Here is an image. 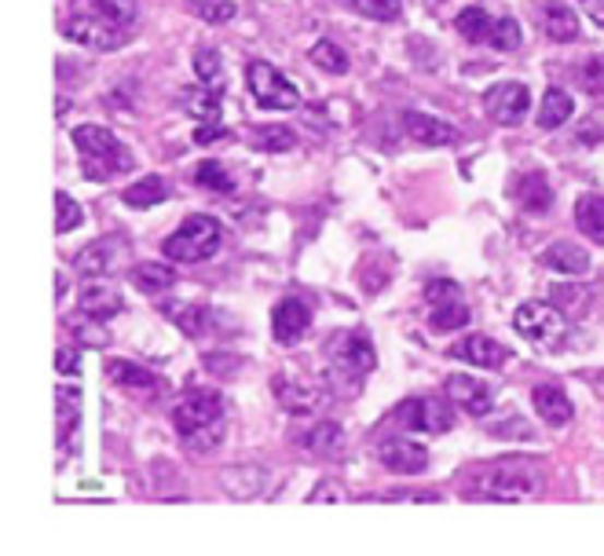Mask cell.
I'll list each match as a JSON object with an SVG mask.
<instances>
[{
  "label": "cell",
  "instance_id": "obj_1",
  "mask_svg": "<svg viewBox=\"0 0 604 556\" xmlns=\"http://www.w3.org/2000/svg\"><path fill=\"white\" fill-rule=\"evenodd\" d=\"M543 490V476L517 461H492L462 472V498L465 501H528Z\"/></svg>",
  "mask_w": 604,
  "mask_h": 556
},
{
  "label": "cell",
  "instance_id": "obj_2",
  "mask_svg": "<svg viewBox=\"0 0 604 556\" xmlns=\"http://www.w3.org/2000/svg\"><path fill=\"white\" fill-rule=\"evenodd\" d=\"M224 400L213 388H191L173 406V428L191 450H213L224 439Z\"/></svg>",
  "mask_w": 604,
  "mask_h": 556
},
{
  "label": "cell",
  "instance_id": "obj_3",
  "mask_svg": "<svg viewBox=\"0 0 604 556\" xmlns=\"http://www.w3.org/2000/svg\"><path fill=\"white\" fill-rule=\"evenodd\" d=\"M70 140H74L78 154H81V173H85V180L107 184L118 173L129 169V151H125L118 143V135L110 129H103V125H78Z\"/></svg>",
  "mask_w": 604,
  "mask_h": 556
},
{
  "label": "cell",
  "instance_id": "obj_4",
  "mask_svg": "<svg viewBox=\"0 0 604 556\" xmlns=\"http://www.w3.org/2000/svg\"><path fill=\"white\" fill-rule=\"evenodd\" d=\"M216 249H221V224L205 213L187 216L162 242V253L169 257L173 264H202V260H210Z\"/></svg>",
  "mask_w": 604,
  "mask_h": 556
},
{
  "label": "cell",
  "instance_id": "obj_5",
  "mask_svg": "<svg viewBox=\"0 0 604 556\" xmlns=\"http://www.w3.org/2000/svg\"><path fill=\"white\" fill-rule=\"evenodd\" d=\"M327 359H330V370L337 377H345L348 385L363 381L374 363H378V355H374V344L367 341V333L359 330H341L333 333L330 344H327Z\"/></svg>",
  "mask_w": 604,
  "mask_h": 556
},
{
  "label": "cell",
  "instance_id": "obj_6",
  "mask_svg": "<svg viewBox=\"0 0 604 556\" xmlns=\"http://www.w3.org/2000/svg\"><path fill=\"white\" fill-rule=\"evenodd\" d=\"M513 327H517L520 338H528V341H535V344H543V348H549V344L565 341L568 319H565V308H557V304L524 300L513 311Z\"/></svg>",
  "mask_w": 604,
  "mask_h": 556
},
{
  "label": "cell",
  "instance_id": "obj_7",
  "mask_svg": "<svg viewBox=\"0 0 604 556\" xmlns=\"http://www.w3.org/2000/svg\"><path fill=\"white\" fill-rule=\"evenodd\" d=\"M246 81H249V92L260 107L268 110H297L300 107V92L294 88V81H286V73L272 67V62H249L246 70Z\"/></svg>",
  "mask_w": 604,
  "mask_h": 556
},
{
  "label": "cell",
  "instance_id": "obj_8",
  "mask_svg": "<svg viewBox=\"0 0 604 556\" xmlns=\"http://www.w3.org/2000/svg\"><path fill=\"white\" fill-rule=\"evenodd\" d=\"M275 400L283 406L286 414H319L322 406L330 403V388L316 381V377H305V374H275Z\"/></svg>",
  "mask_w": 604,
  "mask_h": 556
},
{
  "label": "cell",
  "instance_id": "obj_9",
  "mask_svg": "<svg viewBox=\"0 0 604 556\" xmlns=\"http://www.w3.org/2000/svg\"><path fill=\"white\" fill-rule=\"evenodd\" d=\"M425 300H429V327L433 330L451 333V330L469 327V315L473 311H469L458 282H447V279L429 282V286H425Z\"/></svg>",
  "mask_w": 604,
  "mask_h": 556
},
{
  "label": "cell",
  "instance_id": "obj_10",
  "mask_svg": "<svg viewBox=\"0 0 604 556\" xmlns=\"http://www.w3.org/2000/svg\"><path fill=\"white\" fill-rule=\"evenodd\" d=\"M62 34H67L70 40H78V45L85 48H96V51H114L121 48L125 40H129V29L110 23V19L103 15H92V12H70L67 26H62Z\"/></svg>",
  "mask_w": 604,
  "mask_h": 556
},
{
  "label": "cell",
  "instance_id": "obj_11",
  "mask_svg": "<svg viewBox=\"0 0 604 556\" xmlns=\"http://www.w3.org/2000/svg\"><path fill=\"white\" fill-rule=\"evenodd\" d=\"M125 253H129V242H125L121 235H103V238H96V242H88L85 249H78L74 268L85 279H107L118 271Z\"/></svg>",
  "mask_w": 604,
  "mask_h": 556
},
{
  "label": "cell",
  "instance_id": "obj_12",
  "mask_svg": "<svg viewBox=\"0 0 604 556\" xmlns=\"http://www.w3.org/2000/svg\"><path fill=\"white\" fill-rule=\"evenodd\" d=\"M395 422L414 433H451L454 411L443 400H407L395 406Z\"/></svg>",
  "mask_w": 604,
  "mask_h": 556
},
{
  "label": "cell",
  "instance_id": "obj_13",
  "mask_svg": "<svg viewBox=\"0 0 604 556\" xmlns=\"http://www.w3.org/2000/svg\"><path fill=\"white\" fill-rule=\"evenodd\" d=\"M528 107H531V92H528V85H517V81H502V85H492L484 92L487 118L498 121V125L524 121Z\"/></svg>",
  "mask_w": 604,
  "mask_h": 556
},
{
  "label": "cell",
  "instance_id": "obj_14",
  "mask_svg": "<svg viewBox=\"0 0 604 556\" xmlns=\"http://www.w3.org/2000/svg\"><path fill=\"white\" fill-rule=\"evenodd\" d=\"M378 461L381 469L395 472V476H422L425 469H429V450H425L422 443H414V439H384V443L378 447Z\"/></svg>",
  "mask_w": 604,
  "mask_h": 556
},
{
  "label": "cell",
  "instance_id": "obj_15",
  "mask_svg": "<svg viewBox=\"0 0 604 556\" xmlns=\"http://www.w3.org/2000/svg\"><path fill=\"white\" fill-rule=\"evenodd\" d=\"M311 330V308L300 297H283L272 311V338L289 348V344L305 341V333Z\"/></svg>",
  "mask_w": 604,
  "mask_h": 556
},
{
  "label": "cell",
  "instance_id": "obj_16",
  "mask_svg": "<svg viewBox=\"0 0 604 556\" xmlns=\"http://www.w3.org/2000/svg\"><path fill=\"white\" fill-rule=\"evenodd\" d=\"M451 355L469 366H481V370H502V366L509 363V348L506 344H498L495 338H487V333H469V338L454 341Z\"/></svg>",
  "mask_w": 604,
  "mask_h": 556
},
{
  "label": "cell",
  "instance_id": "obj_17",
  "mask_svg": "<svg viewBox=\"0 0 604 556\" xmlns=\"http://www.w3.org/2000/svg\"><path fill=\"white\" fill-rule=\"evenodd\" d=\"M447 400H454L469 417H487L495 411V392L481 377H469V374L447 377Z\"/></svg>",
  "mask_w": 604,
  "mask_h": 556
},
{
  "label": "cell",
  "instance_id": "obj_18",
  "mask_svg": "<svg viewBox=\"0 0 604 556\" xmlns=\"http://www.w3.org/2000/svg\"><path fill=\"white\" fill-rule=\"evenodd\" d=\"M107 377L121 388V392L137 395V400H143V403L154 400V395L162 392L158 377H154L147 366H137V363H129V359H110L107 363Z\"/></svg>",
  "mask_w": 604,
  "mask_h": 556
},
{
  "label": "cell",
  "instance_id": "obj_19",
  "mask_svg": "<svg viewBox=\"0 0 604 556\" xmlns=\"http://www.w3.org/2000/svg\"><path fill=\"white\" fill-rule=\"evenodd\" d=\"M78 311H85L88 319L107 322V319H114V315H121V311H125V300H121V293H118V289L107 286V282L88 279V282H85V289H81V297H78Z\"/></svg>",
  "mask_w": 604,
  "mask_h": 556
},
{
  "label": "cell",
  "instance_id": "obj_20",
  "mask_svg": "<svg viewBox=\"0 0 604 556\" xmlns=\"http://www.w3.org/2000/svg\"><path fill=\"white\" fill-rule=\"evenodd\" d=\"M403 129L414 143H425V146H454L458 143V129L447 125L440 118H429V114H418V110H407L403 114Z\"/></svg>",
  "mask_w": 604,
  "mask_h": 556
},
{
  "label": "cell",
  "instance_id": "obj_21",
  "mask_svg": "<svg viewBox=\"0 0 604 556\" xmlns=\"http://www.w3.org/2000/svg\"><path fill=\"white\" fill-rule=\"evenodd\" d=\"M56 417H59V447L74 450V436L81 425V392L74 385H62L56 392Z\"/></svg>",
  "mask_w": 604,
  "mask_h": 556
},
{
  "label": "cell",
  "instance_id": "obj_22",
  "mask_svg": "<svg viewBox=\"0 0 604 556\" xmlns=\"http://www.w3.org/2000/svg\"><path fill=\"white\" fill-rule=\"evenodd\" d=\"M531 406H535V414L543 417L546 425H554V428H560V425H568L571 422V400L565 392H560L557 385H538L535 392H531Z\"/></svg>",
  "mask_w": 604,
  "mask_h": 556
},
{
  "label": "cell",
  "instance_id": "obj_23",
  "mask_svg": "<svg viewBox=\"0 0 604 556\" xmlns=\"http://www.w3.org/2000/svg\"><path fill=\"white\" fill-rule=\"evenodd\" d=\"M543 268L557 271V275H582L590 268V253L576 242H549L546 253H543Z\"/></svg>",
  "mask_w": 604,
  "mask_h": 556
},
{
  "label": "cell",
  "instance_id": "obj_24",
  "mask_svg": "<svg viewBox=\"0 0 604 556\" xmlns=\"http://www.w3.org/2000/svg\"><path fill=\"white\" fill-rule=\"evenodd\" d=\"M305 450H311L316 458L337 461L341 454H345V433H341V425H333V422L311 425L308 436H305Z\"/></svg>",
  "mask_w": 604,
  "mask_h": 556
},
{
  "label": "cell",
  "instance_id": "obj_25",
  "mask_svg": "<svg viewBox=\"0 0 604 556\" xmlns=\"http://www.w3.org/2000/svg\"><path fill=\"white\" fill-rule=\"evenodd\" d=\"M543 29L549 40H557V45H568V40L579 37V19L571 12L568 4H560V0H549L543 8Z\"/></svg>",
  "mask_w": 604,
  "mask_h": 556
},
{
  "label": "cell",
  "instance_id": "obj_26",
  "mask_svg": "<svg viewBox=\"0 0 604 556\" xmlns=\"http://www.w3.org/2000/svg\"><path fill=\"white\" fill-rule=\"evenodd\" d=\"M129 282L140 293H147V297H158V293L173 289L180 279H176V271L169 264H154V260H147V264H137L129 271Z\"/></svg>",
  "mask_w": 604,
  "mask_h": 556
},
{
  "label": "cell",
  "instance_id": "obj_27",
  "mask_svg": "<svg viewBox=\"0 0 604 556\" xmlns=\"http://www.w3.org/2000/svg\"><path fill=\"white\" fill-rule=\"evenodd\" d=\"M517 202L528 209V213H546L549 202H554V191H549V180L543 173H528L520 176L517 187H513Z\"/></svg>",
  "mask_w": 604,
  "mask_h": 556
},
{
  "label": "cell",
  "instance_id": "obj_28",
  "mask_svg": "<svg viewBox=\"0 0 604 556\" xmlns=\"http://www.w3.org/2000/svg\"><path fill=\"white\" fill-rule=\"evenodd\" d=\"M162 311L187 338H202L210 330V308H202V304H162Z\"/></svg>",
  "mask_w": 604,
  "mask_h": 556
},
{
  "label": "cell",
  "instance_id": "obj_29",
  "mask_svg": "<svg viewBox=\"0 0 604 556\" xmlns=\"http://www.w3.org/2000/svg\"><path fill=\"white\" fill-rule=\"evenodd\" d=\"M576 224L590 242L604 246V198L601 194H582L576 202Z\"/></svg>",
  "mask_w": 604,
  "mask_h": 556
},
{
  "label": "cell",
  "instance_id": "obj_30",
  "mask_svg": "<svg viewBox=\"0 0 604 556\" xmlns=\"http://www.w3.org/2000/svg\"><path fill=\"white\" fill-rule=\"evenodd\" d=\"M165 198H169V184H165L162 176H143L140 184L121 191V202L129 209H154V205H162Z\"/></svg>",
  "mask_w": 604,
  "mask_h": 556
},
{
  "label": "cell",
  "instance_id": "obj_31",
  "mask_svg": "<svg viewBox=\"0 0 604 556\" xmlns=\"http://www.w3.org/2000/svg\"><path fill=\"white\" fill-rule=\"evenodd\" d=\"M571 114H576V99L565 88H549L538 103V129H560Z\"/></svg>",
  "mask_w": 604,
  "mask_h": 556
},
{
  "label": "cell",
  "instance_id": "obj_32",
  "mask_svg": "<svg viewBox=\"0 0 604 556\" xmlns=\"http://www.w3.org/2000/svg\"><path fill=\"white\" fill-rule=\"evenodd\" d=\"M78 12H92V15H103L110 23H118L129 29L137 23V0H74Z\"/></svg>",
  "mask_w": 604,
  "mask_h": 556
},
{
  "label": "cell",
  "instance_id": "obj_33",
  "mask_svg": "<svg viewBox=\"0 0 604 556\" xmlns=\"http://www.w3.org/2000/svg\"><path fill=\"white\" fill-rule=\"evenodd\" d=\"M183 107L198 121H221V88H210V85L187 88L183 92Z\"/></svg>",
  "mask_w": 604,
  "mask_h": 556
},
{
  "label": "cell",
  "instance_id": "obj_34",
  "mask_svg": "<svg viewBox=\"0 0 604 556\" xmlns=\"http://www.w3.org/2000/svg\"><path fill=\"white\" fill-rule=\"evenodd\" d=\"M492 26H495V19L487 15L484 8H462L454 19V29L469 40V45H484V40L492 37Z\"/></svg>",
  "mask_w": 604,
  "mask_h": 556
},
{
  "label": "cell",
  "instance_id": "obj_35",
  "mask_svg": "<svg viewBox=\"0 0 604 556\" xmlns=\"http://www.w3.org/2000/svg\"><path fill=\"white\" fill-rule=\"evenodd\" d=\"M294 143V129H286V125H257V129H249V146H257V151L283 154Z\"/></svg>",
  "mask_w": 604,
  "mask_h": 556
},
{
  "label": "cell",
  "instance_id": "obj_36",
  "mask_svg": "<svg viewBox=\"0 0 604 556\" xmlns=\"http://www.w3.org/2000/svg\"><path fill=\"white\" fill-rule=\"evenodd\" d=\"M345 4L370 23H395L403 15V0H345Z\"/></svg>",
  "mask_w": 604,
  "mask_h": 556
},
{
  "label": "cell",
  "instance_id": "obj_37",
  "mask_svg": "<svg viewBox=\"0 0 604 556\" xmlns=\"http://www.w3.org/2000/svg\"><path fill=\"white\" fill-rule=\"evenodd\" d=\"M308 59L316 62L319 70H327V73H345L348 70V56H345V48L337 45V40H316L308 51Z\"/></svg>",
  "mask_w": 604,
  "mask_h": 556
},
{
  "label": "cell",
  "instance_id": "obj_38",
  "mask_svg": "<svg viewBox=\"0 0 604 556\" xmlns=\"http://www.w3.org/2000/svg\"><path fill=\"white\" fill-rule=\"evenodd\" d=\"M194 184L205 187V191H216V194H232L235 191V176L227 173L221 162H202V165H198Z\"/></svg>",
  "mask_w": 604,
  "mask_h": 556
},
{
  "label": "cell",
  "instance_id": "obj_39",
  "mask_svg": "<svg viewBox=\"0 0 604 556\" xmlns=\"http://www.w3.org/2000/svg\"><path fill=\"white\" fill-rule=\"evenodd\" d=\"M194 73H198V81H202V85H210V88L224 85V70H221V56H216V48H198Z\"/></svg>",
  "mask_w": 604,
  "mask_h": 556
},
{
  "label": "cell",
  "instance_id": "obj_40",
  "mask_svg": "<svg viewBox=\"0 0 604 556\" xmlns=\"http://www.w3.org/2000/svg\"><path fill=\"white\" fill-rule=\"evenodd\" d=\"M67 327H70V333H74V338H78L81 344H92V348H103V344L110 341V338H107V330L99 327V319H88L85 311L74 315V319H70Z\"/></svg>",
  "mask_w": 604,
  "mask_h": 556
},
{
  "label": "cell",
  "instance_id": "obj_41",
  "mask_svg": "<svg viewBox=\"0 0 604 556\" xmlns=\"http://www.w3.org/2000/svg\"><path fill=\"white\" fill-rule=\"evenodd\" d=\"M579 85L587 96H597L604 99V56H590L587 62L579 67Z\"/></svg>",
  "mask_w": 604,
  "mask_h": 556
},
{
  "label": "cell",
  "instance_id": "obj_42",
  "mask_svg": "<svg viewBox=\"0 0 604 556\" xmlns=\"http://www.w3.org/2000/svg\"><path fill=\"white\" fill-rule=\"evenodd\" d=\"M81 205L74 202V198H70L67 191H56V230L59 235H70V230H74L78 224H81Z\"/></svg>",
  "mask_w": 604,
  "mask_h": 556
},
{
  "label": "cell",
  "instance_id": "obj_43",
  "mask_svg": "<svg viewBox=\"0 0 604 556\" xmlns=\"http://www.w3.org/2000/svg\"><path fill=\"white\" fill-rule=\"evenodd\" d=\"M487 45H492L495 51H517L520 48V26H517V19H495Z\"/></svg>",
  "mask_w": 604,
  "mask_h": 556
},
{
  "label": "cell",
  "instance_id": "obj_44",
  "mask_svg": "<svg viewBox=\"0 0 604 556\" xmlns=\"http://www.w3.org/2000/svg\"><path fill=\"white\" fill-rule=\"evenodd\" d=\"M194 15L202 19V23H213V26H224L235 19V4L232 0H202V4H194Z\"/></svg>",
  "mask_w": 604,
  "mask_h": 556
},
{
  "label": "cell",
  "instance_id": "obj_45",
  "mask_svg": "<svg viewBox=\"0 0 604 556\" xmlns=\"http://www.w3.org/2000/svg\"><path fill=\"white\" fill-rule=\"evenodd\" d=\"M224 135H227V132L221 129V121H205L202 129L194 132V143H198V146H213V143H221Z\"/></svg>",
  "mask_w": 604,
  "mask_h": 556
},
{
  "label": "cell",
  "instance_id": "obj_46",
  "mask_svg": "<svg viewBox=\"0 0 604 556\" xmlns=\"http://www.w3.org/2000/svg\"><path fill=\"white\" fill-rule=\"evenodd\" d=\"M78 366H81L78 348H59V352H56V370H59V374L74 377V374H78Z\"/></svg>",
  "mask_w": 604,
  "mask_h": 556
},
{
  "label": "cell",
  "instance_id": "obj_47",
  "mask_svg": "<svg viewBox=\"0 0 604 556\" xmlns=\"http://www.w3.org/2000/svg\"><path fill=\"white\" fill-rule=\"evenodd\" d=\"M579 143L582 146H597L601 143V125H593V121H587V125H579Z\"/></svg>",
  "mask_w": 604,
  "mask_h": 556
},
{
  "label": "cell",
  "instance_id": "obj_48",
  "mask_svg": "<svg viewBox=\"0 0 604 556\" xmlns=\"http://www.w3.org/2000/svg\"><path fill=\"white\" fill-rule=\"evenodd\" d=\"M330 487L333 484H319V490H311V495H308L311 506H316V501H341V498H345L341 490H330Z\"/></svg>",
  "mask_w": 604,
  "mask_h": 556
},
{
  "label": "cell",
  "instance_id": "obj_49",
  "mask_svg": "<svg viewBox=\"0 0 604 556\" xmlns=\"http://www.w3.org/2000/svg\"><path fill=\"white\" fill-rule=\"evenodd\" d=\"M582 8H587V15L604 29V0H582Z\"/></svg>",
  "mask_w": 604,
  "mask_h": 556
}]
</instances>
